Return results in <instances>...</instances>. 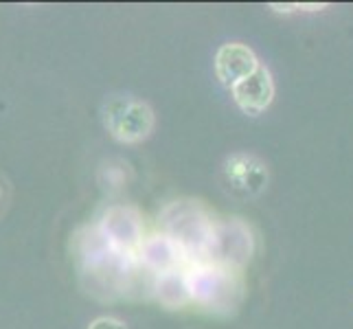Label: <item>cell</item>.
<instances>
[{
  "instance_id": "cell-1",
  "label": "cell",
  "mask_w": 353,
  "mask_h": 329,
  "mask_svg": "<svg viewBox=\"0 0 353 329\" xmlns=\"http://www.w3.org/2000/svg\"><path fill=\"white\" fill-rule=\"evenodd\" d=\"M75 252L79 277L86 292L101 301L128 297V286L139 259H128L119 255L105 241L101 228L97 224L83 226L75 235Z\"/></svg>"
},
{
  "instance_id": "cell-2",
  "label": "cell",
  "mask_w": 353,
  "mask_h": 329,
  "mask_svg": "<svg viewBox=\"0 0 353 329\" xmlns=\"http://www.w3.org/2000/svg\"><path fill=\"white\" fill-rule=\"evenodd\" d=\"M189 283L193 306L213 316H233L246 297L243 270L213 261H191Z\"/></svg>"
},
{
  "instance_id": "cell-3",
  "label": "cell",
  "mask_w": 353,
  "mask_h": 329,
  "mask_svg": "<svg viewBox=\"0 0 353 329\" xmlns=\"http://www.w3.org/2000/svg\"><path fill=\"white\" fill-rule=\"evenodd\" d=\"M213 215L198 200H174L161 211V233L172 239L191 261H204L215 230Z\"/></svg>"
},
{
  "instance_id": "cell-4",
  "label": "cell",
  "mask_w": 353,
  "mask_h": 329,
  "mask_svg": "<svg viewBox=\"0 0 353 329\" xmlns=\"http://www.w3.org/2000/svg\"><path fill=\"white\" fill-rule=\"evenodd\" d=\"M103 126L119 143L134 145L150 139L156 117L148 101L137 99L132 94H117L103 106Z\"/></svg>"
},
{
  "instance_id": "cell-5",
  "label": "cell",
  "mask_w": 353,
  "mask_h": 329,
  "mask_svg": "<svg viewBox=\"0 0 353 329\" xmlns=\"http://www.w3.org/2000/svg\"><path fill=\"white\" fill-rule=\"evenodd\" d=\"M252 255H254L252 228L239 217L217 219L204 261H213V263L235 268V270H243L250 263Z\"/></svg>"
},
{
  "instance_id": "cell-6",
  "label": "cell",
  "mask_w": 353,
  "mask_h": 329,
  "mask_svg": "<svg viewBox=\"0 0 353 329\" xmlns=\"http://www.w3.org/2000/svg\"><path fill=\"white\" fill-rule=\"evenodd\" d=\"M101 228L105 241L123 255L128 259H137L139 250L145 241V224L141 213L130 204H112L101 213V219L97 222Z\"/></svg>"
},
{
  "instance_id": "cell-7",
  "label": "cell",
  "mask_w": 353,
  "mask_h": 329,
  "mask_svg": "<svg viewBox=\"0 0 353 329\" xmlns=\"http://www.w3.org/2000/svg\"><path fill=\"white\" fill-rule=\"evenodd\" d=\"M224 180L239 198H257L268 187V167L252 154H233L224 161Z\"/></svg>"
},
{
  "instance_id": "cell-8",
  "label": "cell",
  "mask_w": 353,
  "mask_h": 329,
  "mask_svg": "<svg viewBox=\"0 0 353 329\" xmlns=\"http://www.w3.org/2000/svg\"><path fill=\"white\" fill-rule=\"evenodd\" d=\"M230 94H233V101L237 103V108L243 114L257 117L265 112L274 99V81H272L270 70L261 64L250 77L235 83V86L230 88Z\"/></svg>"
},
{
  "instance_id": "cell-9",
  "label": "cell",
  "mask_w": 353,
  "mask_h": 329,
  "mask_svg": "<svg viewBox=\"0 0 353 329\" xmlns=\"http://www.w3.org/2000/svg\"><path fill=\"white\" fill-rule=\"evenodd\" d=\"M215 75L226 88H233L241 79L250 77L261 64L250 46L241 42L222 44L215 53Z\"/></svg>"
},
{
  "instance_id": "cell-10",
  "label": "cell",
  "mask_w": 353,
  "mask_h": 329,
  "mask_svg": "<svg viewBox=\"0 0 353 329\" xmlns=\"http://www.w3.org/2000/svg\"><path fill=\"white\" fill-rule=\"evenodd\" d=\"M137 259L154 275H165V272L178 270V268H185L187 263H191L187 255L163 233H154L145 237Z\"/></svg>"
},
{
  "instance_id": "cell-11",
  "label": "cell",
  "mask_w": 353,
  "mask_h": 329,
  "mask_svg": "<svg viewBox=\"0 0 353 329\" xmlns=\"http://www.w3.org/2000/svg\"><path fill=\"white\" fill-rule=\"evenodd\" d=\"M154 299L165 310H185L193 306L191 283H189V263L178 270L165 272L156 277Z\"/></svg>"
},
{
  "instance_id": "cell-12",
  "label": "cell",
  "mask_w": 353,
  "mask_h": 329,
  "mask_svg": "<svg viewBox=\"0 0 353 329\" xmlns=\"http://www.w3.org/2000/svg\"><path fill=\"white\" fill-rule=\"evenodd\" d=\"M99 182L101 187L108 191H117L123 189L125 185V169L123 167H114V165H103L99 172Z\"/></svg>"
},
{
  "instance_id": "cell-13",
  "label": "cell",
  "mask_w": 353,
  "mask_h": 329,
  "mask_svg": "<svg viewBox=\"0 0 353 329\" xmlns=\"http://www.w3.org/2000/svg\"><path fill=\"white\" fill-rule=\"evenodd\" d=\"M88 329H128V325L114 319V316H99L88 325Z\"/></svg>"
},
{
  "instance_id": "cell-14",
  "label": "cell",
  "mask_w": 353,
  "mask_h": 329,
  "mask_svg": "<svg viewBox=\"0 0 353 329\" xmlns=\"http://www.w3.org/2000/svg\"><path fill=\"white\" fill-rule=\"evenodd\" d=\"M274 11H279V14H290V11H321V9H325L327 5H316V3H312V5H299V3H294V5H270Z\"/></svg>"
},
{
  "instance_id": "cell-15",
  "label": "cell",
  "mask_w": 353,
  "mask_h": 329,
  "mask_svg": "<svg viewBox=\"0 0 353 329\" xmlns=\"http://www.w3.org/2000/svg\"><path fill=\"white\" fill-rule=\"evenodd\" d=\"M0 196H3V191H0Z\"/></svg>"
}]
</instances>
